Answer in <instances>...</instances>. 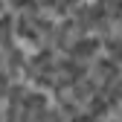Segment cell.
I'll return each mask as SVG.
<instances>
[{"label":"cell","mask_w":122,"mask_h":122,"mask_svg":"<svg viewBox=\"0 0 122 122\" xmlns=\"http://www.w3.org/2000/svg\"><path fill=\"white\" fill-rule=\"evenodd\" d=\"M9 3H12L15 9H18V12H26L29 6H32V0H9Z\"/></svg>","instance_id":"obj_1"}]
</instances>
